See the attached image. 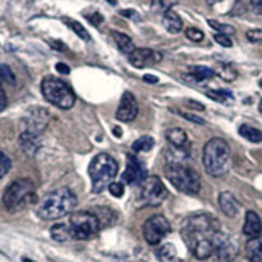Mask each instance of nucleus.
Here are the masks:
<instances>
[{"label": "nucleus", "instance_id": "1", "mask_svg": "<svg viewBox=\"0 0 262 262\" xmlns=\"http://www.w3.org/2000/svg\"><path fill=\"white\" fill-rule=\"evenodd\" d=\"M221 232V224L209 214H195L188 217L182 229V238L200 260H206L214 254V236Z\"/></svg>", "mask_w": 262, "mask_h": 262}, {"label": "nucleus", "instance_id": "2", "mask_svg": "<svg viewBox=\"0 0 262 262\" xmlns=\"http://www.w3.org/2000/svg\"><path fill=\"white\" fill-rule=\"evenodd\" d=\"M77 206V198L70 188H58L49 193L37 208V215L42 221H56L71 214Z\"/></svg>", "mask_w": 262, "mask_h": 262}, {"label": "nucleus", "instance_id": "3", "mask_svg": "<svg viewBox=\"0 0 262 262\" xmlns=\"http://www.w3.org/2000/svg\"><path fill=\"white\" fill-rule=\"evenodd\" d=\"M230 146L224 139L214 137L203 150V166L212 177H222L230 170Z\"/></svg>", "mask_w": 262, "mask_h": 262}, {"label": "nucleus", "instance_id": "4", "mask_svg": "<svg viewBox=\"0 0 262 262\" xmlns=\"http://www.w3.org/2000/svg\"><path fill=\"white\" fill-rule=\"evenodd\" d=\"M119 166L115 158H111L106 153L97 155L89 166V176L92 180V191L101 193L105 188H108L113 180L118 176Z\"/></svg>", "mask_w": 262, "mask_h": 262}, {"label": "nucleus", "instance_id": "5", "mask_svg": "<svg viewBox=\"0 0 262 262\" xmlns=\"http://www.w3.org/2000/svg\"><path fill=\"white\" fill-rule=\"evenodd\" d=\"M36 187L29 179H18L7 187L4 191V206L10 212H16L25 209L29 204L36 203Z\"/></svg>", "mask_w": 262, "mask_h": 262}, {"label": "nucleus", "instance_id": "6", "mask_svg": "<svg viewBox=\"0 0 262 262\" xmlns=\"http://www.w3.org/2000/svg\"><path fill=\"white\" fill-rule=\"evenodd\" d=\"M40 89H42L43 98L60 110H70L76 103V95L73 92V89L56 77H52V76L45 77L42 81Z\"/></svg>", "mask_w": 262, "mask_h": 262}, {"label": "nucleus", "instance_id": "7", "mask_svg": "<svg viewBox=\"0 0 262 262\" xmlns=\"http://www.w3.org/2000/svg\"><path fill=\"white\" fill-rule=\"evenodd\" d=\"M166 177L179 191L187 193V195H196L201 188L198 172L187 164L166 166Z\"/></svg>", "mask_w": 262, "mask_h": 262}, {"label": "nucleus", "instance_id": "8", "mask_svg": "<svg viewBox=\"0 0 262 262\" xmlns=\"http://www.w3.org/2000/svg\"><path fill=\"white\" fill-rule=\"evenodd\" d=\"M70 230H71V238L73 240H90L94 238L98 230H100V221L95 214L92 212H76L71 214L70 217Z\"/></svg>", "mask_w": 262, "mask_h": 262}, {"label": "nucleus", "instance_id": "9", "mask_svg": "<svg viewBox=\"0 0 262 262\" xmlns=\"http://www.w3.org/2000/svg\"><path fill=\"white\" fill-rule=\"evenodd\" d=\"M170 232V224L164 215H153L143 224V236L148 245H159Z\"/></svg>", "mask_w": 262, "mask_h": 262}, {"label": "nucleus", "instance_id": "10", "mask_svg": "<svg viewBox=\"0 0 262 262\" xmlns=\"http://www.w3.org/2000/svg\"><path fill=\"white\" fill-rule=\"evenodd\" d=\"M167 188L158 176H150L143 180L142 185V200L150 206H159L167 198Z\"/></svg>", "mask_w": 262, "mask_h": 262}, {"label": "nucleus", "instance_id": "11", "mask_svg": "<svg viewBox=\"0 0 262 262\" xmlns=\"http://www.w3.org/2000/svg\"><path fill=\"white\" fill-rule=\"evenodd\" d=\"M238 256V246L232 238L224 233L217 232L214 236V257L217 262H233Z\"/></svg>", "mask_w": 262, "mask_h": 262}, {"label": "nucleus", "instance_id": "12", "mask_svg": "<svg viewBox=\"0 0 262 262\" xmlns=\"http://www.w3.org/2000/svg\"><path fill=\"white\" fill-rule=\"evenodd\" d=\"M50 121V113L45 108H31L25 118H23V127H25L26 132H32L40 135L42 130H45V127L49 126Z\"/></svg>", "mask_w": 262, "mask_h": 262}, {"label": "nucleus", "instance_id": "13", "mask_svg": "<svg viewBox=\"0 0 262 262\" xmlns=\"http://www.w3.org/2000/svg\"><path fill=\"white\" fill-rule=\"evenodd\" d=\"M137 115H139V105H137L134 94L124 92L116 111V119L121 122H130L137 118Z\"/></svg>", "mask_w": 262, "mask_h": 262}, {"label": "nucleus", "instance_id": "14", "mask_svg": "<svg viewBox=\"0 0 262 262\" xmlns=\"http://www.w3.org/2000/svg\"><path fill=\"white\" fill-rule=\"evenodd\" d=\"M161 60H163L161 53H158L151 49H135L129 55V63L134 68H139V70L146 68V66H153Z\"/></svg>", "mask_w": 262, "mask_h": 262}, {"label": "nucleus", "instance_id": "15", "mask_svg": "<svg viewBox=\"0 0 262 262\" xmlns=\"http://www.w3.org/2000/svg\"><path fill=\"white\" fill-rule=\"evenodd\" d=\"M146 179V170L143 167V164L137 159L135 156L129 155L127 156V167L124 170V176H122V180L126 182V184H140Z\"/></svg>", "mask_w": 262, "mask_h": 262}, {"label": "nucleus", "instance_id": "16", "mask_svg": "<svg viewBox=\"0 0 262 262\" xmlns=\"http://www.w3.org/2000/svg\"><path fill=\"white\" fill-rule=\"evenodd\" d=\"M18 143L21 146V150L25 151L28 156H34L40 148V137L37 134L23 130L18 137Z\"/></svg>", "mask_w": 262, "mask_h": 262}, {"label": "nucleus", "instance_id": "17", "mask_svg": "<svg viewBox=\"0 0 262 262\" xmlns=\"http://www.w3.org/2000/svg\"><path fill=\"white\" fill-rule=\"evenodd\" d=\"M243 233L251 240V238H259L262 233V222L257 212L248 211L245 215V224H243Z\"/></svg>", "mask_w": 262, "mask_h": 262}, {"label": "nucleus", "instance_id": "18", "mask_svg": "<svg viewBox=\"0 0 262 262\" xmlns=\"http://www.w3.org/2000/svg\"><path fill=\"white\" fill-rule=\"evenodd\" d=\"M219 208L227 217H236L240 212V203L230 191H222L219 195Z\"/></svg>", "mask_w": 262, "mask_h": 262}, {"label": "nucleus", "instance_id": "19", "mask_svg": "<svg viewBox=\"0 0 262 262\" xmlns=\"http://www.w3.org/2000/svg\"><path fill=\"white\" fill-rule=\"evenodd\" d=\"M166 139L169 142L170 146H176V148H188L190 150V142H188V137L187 132L180 127H170L166 130Z\"/></svg>", "mask_w": 262, "mask_h": 262}, {"label": "nucleus", "instance_id": "20", "mask_svg": "<svg viewBox=\"0 0 262 262\" xmlns=\"http://www.w3.org/2000/svg\"><path fill=\"white\" fill-rule=\"evenodd\" d=\"M163 26L170 32V34H177L184 28V23H182V18L176 13L174 10H167L163 15Z\"/></svg>", "mask_w": 262, "mask_h": 262}, {"label": "nucleus", "instance_id": "21", "mask_svg": "<svg viewBox=\"0 0 262 262\" xmlns=\"http://www.w3.org/2000/svg\"><path fill=\"white\" fill-rule=\"evenodd\" d=\"M245 253L249 262H262V240L260 238H251L246 246Z\"/></svg>", "mask_w": 262, "mask_h": 262}, {"label": "nucleus", "instance_id": "22", "mask_svg": "<svg viewBox=\"0 0 262 262\" xmlns=\"http://www.w3.org/2000/svg\"><path fill=\"white\" fill-rule=\"evenodd\" d=\"M111 36H113V39H115L116 45H118L119 50H121L122 53L130 55V53L135 50V45H134L132 39L127 36V34L119 32V31H111Z\"/></svg>", "mask_w": 262, "mask_h": 262}, {"label": "nucleus", "instance_id": "23", "mask_svg": "<svg viewBox=\"0 0 262 262\" xmlns=\"http://www.w3.org/2000/svg\"><path fill=\"white\" fill-rule=\"evenodd\" d=\"M50 235H52L53 240L58 242V243H64L68 240H73L70 225H68V224H55L50 229Z\"/></svg>", "mask_w": 262, "mask_h": 262}, {"label": "nucleus", "instance_id": "24", "mask_svg": "<svg viewBox=\"0 0 262 262\" xmlns=\"http://www.w3.org/2000/svg\"><path fill=\"white\" fill-rule=\"evenodd\" d=\"M156 257L161 260V262H184L179 256H177V251L172 245H163L161 248L156 251Z\"/></svg>", "mask_w": 262, "mask_h": 262}, {"label": "nucleus", "instance_id": "25", "mask_svg": "<svg viewBox=\"0 0 262 262\" xmlns=\"http://www.w3.org/2000/svg\"><path fill=\"white\" fill-rule=\"evenodd\" d=\"M214 74H215V71L211 70V68H206V66H191L190 68V77L195 82L209 81V79L214 77Z\"/></svg>", "mask_w": 262, "mask_h": 262}, {"label": "nucleus", "instance_id": "26", "mask_svg": "<svg viewBox=\"0 0 262 262\" xmlns=\"http://www.w3.org/2000/svg\"><path fill=\"white\" fill-rule=\"evenodd\" d=\"M238 132H240L242 137H245V139L248 142H253V143H260L262 142V132L253 126H249V124H242L240 129H238Z\"/></svg>", "mask_w": 262, "mask_h": 262}, {"label": "nucleus", "instance_id": "27", "mask_svg": "<svg viewBox=\"0 0 262 262\" xmlns=\"http://www.w3.org/2000/svg\"><path fill=\"white\" fill-rule=\"evenodd\" d=\"M155 146V139L150 135H143L140 139H137L134 143H132V150L135 153H148L151 151Z\"/></svg>", "mask_w": 262, "mask_h": 262}, {"label": "nucleus", "instance_id": "28", "mask_svg": "<svg viewBox=\"0 0 262 262\" xmlns=\"http://www.w3.org/2000/svg\"><path fill=\"white\" fill-rule=\"evenodd\" d=\"M215 74H219V77L224 79L225 82H233L238 76L236 70L229 63H219L217 70H215Z\"/></svg>", "mask_w": 262, "mask_h": 262}, {"label": "nucleus", "instance_id": "29", "mask_svg": "<svg viewBox=\"0 0 262 262\" xmlns=\"http://www.w3.org/2000/svg\"><path fill=\"white\" fill-rule=\"evenodd\" d=\"M206 94L209 98H212L214 101H219V103H224V105L233 103V95L230 92H227V90H208Z\"/></svg>", "mask_w": 262, "mask_h": 262}, {"label": "nucleus", "instance_id": "30", "mask_svg": "<svg viewBox=\"0 0 262 262\" xmlns=\"http://www.w3.org/2000/svg\"><path fill=\"white\" fill-rule=\"evenodd\" d=\"M64 23H66V25L68 26H70L76 34H77V36L79 37H81V39H84V40H90V34L85 31V28L81 25V23H79V21H74V19H70V18H64L63 19Z\"/></svg>", "mask_w": 262, "mask_h": 262}, {"label": "nucleus", "instance_id": "31", "mask_svg": "<svg viewBox=\"0 0 262 262\" xmlns=\"http://www.w3.org/2000/svg\"><path fill=\"white\" fill-rule=\"evenodd\" d=\"M208 25L212 29L217 31V34H225V36H232V34H235V28L230 25H224V23L214 21V19H208Z\"/></svg>", "mask_w": 262, "mask_h": 262}, {"label": "nucleus", "instance_id": "32", "mask_svg": "<svg viewBox=\"0 0 262 262\" xmlns=\"http://www.w3.org/2000/svg\"><path fill=\"white\" fill-rule=\"evenodd\" d=\"M2 82L10 84V85H15V82H16V77H15L13 71H11L7 64H0V84Z\"/></svg>", "mask_w": 262, "mask_h": 262}, {"label": "nucleus", "instance_id": "33", "mask_svg": "<svg viewBox=\"0 0 262 262\" xmlns=\"http://www.w3.org/2000/svg\"><path fill=\"white\" fill-rule=\"evenodd\" d=\"M10 169H11V159L4 151H0V179L5 177Z\"/></svg>", "mask_w": 262, "mask_h": 262}, {"label": "nucleus", "instance_id": "34", "mask_svg": "<svg viewBox=\"0 0 262 262\" xmlns=\"http://www.w3.org/2000/svg\"><path fill=\"white\" fill-rule=\"evenodd\" d=\"M185 36L191 42H201L204 39V32L201 29H198V28H188L185 31Z\"/></svg>", "mask_w": 262, "mask_h": 262}, {"label": "nucleus", "instance_id": "35", "mask_svg": "<svg viewBox=\"0 0 262 262\" xmlns=\"http://www.w3.org/2000/svg\"><path fill=\"white\" fill-rule=\"evenodd\" d=\"M177 115L179 116H182L184 119H187V121H190V122H195V124H200V126H203L204 121L203 118H200V116H196V115H193V113H187V111H177Z\"/></svg>", "mask_w": 262, "mask_h": 262}, {"label": "nucleus", "instance_id": "36", "mask_svg": "<svg viewBox=\"0 0 262 262\" xmlns=\"http://www.w3.org/2000/svg\"><path fill=\"white\" fill-rule=\"evenodd\" d=\"M246 39L253 43H262V29H251L246 32Z\"/></svg>", "mask_w": 262, "mask_h": 262}, {"label": "nucleus", "instance_id": "37", "mask_svg": "<svg viewBox=\"0 0 262 262\" xmlns=\"http://www.w3.org/2000/svg\"><path fill=\"white\" fill-rule=\"evenodd\" d=\"M214 40L219 45H222V47H227V49H230L233 45L230 36H225V34H214Z\"/></svg>", "mask_w": 262, "mask_h": 262}, {"label": "nucleus", "instance_id": "38", "mask_svg": "<svg viewBox=\"0 0 262 262\" xmlns=\"http://www.w3.org/2000/svg\"><path fill=\"white\" fill-rule=\"evenodd\" d=\"M108 190H110L111 195L116 196V198H121L124 195V185L119 184V182H113V184L108 187Z\"/></svg>", "mask_w": 262, "mask_h": 262}, {"label": "nucleus", "instance_id": "39", "mask_svg": "<svg viewBox=\"0 0 262 262\" xmlns=\"http://www.w3.org/2000/svg\"><path fill=\"white\" fill-rule=\"evenodd\" d=\"M85 18H87L90 23H92L94 26H100L101 23H103V16H101V15L98 13V11H94V13H87Z\"/></svg>", "mask_w": 262, "mask_h": 262}, {"label": "nucleus", "instance_id": "40", "mask_svg": "<svg viewBox=\"0 0 262 262\" xmlns=\"http://www.w3.org/2000/svg\"><path fill=\"white\" fill-rule=\"evenodd\" d=\"M7 94H5V90L2 87V84H0V111H4L7 108Z\"/></svg>", "mask_w": 262, "mask_h": 262}, {"label": "nucleus", "instance_id": "41", "mask_svg": "<svg viewBox=\"0 0 262 262\" xmlns=\"http://www.w3.org/2000/svg\"><path fill=\"white\" fill-rule=\"evenodd\" d=\"M249 4H251V8L256 13L262 15V0H249Z\"/></svg>", "mask_w": 262, "mask_h": 262}, {"label": "nucleus", "instance_id": "42", "mask_svg": "<svg viewBox=\"0 0 262 262\" xmlns=\"http://www.w3.org/2000/svg\"><path fill=\"white\" fill-rule=\"evenodd\" d=\"M56 71L61 73V74H70V66L64 64V63H56Z\"/></svg>", "mask_w": 262, "mask_h": 262}, {"label": "nucleus", "instance_id": "43", "mask_svg": "<svg viewBox=\"0 0 262 262\" xmlns=\"http://www.w3.org/2000/svg\"><path fill=\"white\" fill-rule=\"evenodd\" d=\"M187 105H188L190 108H193V110H196V111H203V110H204V105L198 103V101H193V100H188V101H187Z\"/></svg>", "mask_w": 262, "mask_h": 262}, {"label": "nucleus", "instance_id": "44", "mask_svg": "<svg viewBox=\"0 0 262 262\" xmlns=\"http://www.w3.org/2000/svg\"><path fill=\"white\" fill-rule=\"evenodd\" d=\"M143 81L148 82V84H156V82L159 81V79H158L156 76H151V74H145V76H143Z\"/></svg>", "mask_w": 262, "mask_h": 262}, {"label": "nucleus", "instance_id": "45", "mask_svg": "<svg viewBox=\"0 0 262 262\" xmlns=\"http://www.w3.org/2000/svg\"><path fill=\"white\" fill-rule=\"evenodd\" d=\"M52 47H53L55 50H61V52L66 50V47L63 45V42H58V40H52Z\"/></svg>", "mask_w": 262, "mask_h": 262}, {"label": "nucleus", "instance_id": "46", "mask_svg": "<svg viewBox=\"0 0 262 262\" xmlns=\"http://www.w3.org/2000/svg\"><path fill=\"white\" fill-rule=\"evenodd\" d=\"M121 15L124 16H134V18H139V15H135L132 10H126V11H121Z\"/></svg>", "mask_w": 262, "mask_h": 262}, {"label": "nucleus", "instance_id": "47", "mask_svg": "<svg viewBox=\"0 0 262 262\" xmlns=\"http://www.w3.org/2000/svg\"><path fill=\"white\" fill-rule=\"evenodd\" d=\"M208 5H215V4H219V2H222V0H204Z\"/></svg>", "mask_w": 262, "mask_h": 262}, {"label": "nucleus", "instance_id": "48", "mask_svg": "<svg viewBox=\"0 0 262 262\" xmlns=\"http://www.w3.org/2000/svg\"><path fill=\"white\" fill-rule=\"evenodd\" d=\"M106 2H110L111 5H116V4H118V0H106Z\"/></svg>", "mask_w": 262, "mask_h": 262}, {"label": "nucleus", "instance_id": "49", "mask_svg": "<svg viewBox=\"0 0 262 262\" xmlns=\"http://www.w3.org/2000/svg\"><path fill=\"white\" fill-rule=\"evenodd\" d=\"M23 262H34V260H31L29 257H23Z\"/></svg>", "mask_w": 262, "mask_h": 262}, {"label": "nucleus", "instance_id": "50", "mask_svg": "<svg viewBox=\"0 0 262 262\" xmlns=\"http://www.w3.org/2000/svg\"><path fill=\"white\" fill-rule=\"evenodd\" d=\"M259 111L262 113V100H260V103H259Z\"/></svg>", "mask_w": 262, "mask_h": 262}, {"label": "nucleus", "instance_id": "51", "mask_svg": "<svg viewBox=\"0 0 262 262\" xmlns=\"http://www.w3.org/2000/svg\"><path fill=\"white\" fill-rule=\"evenodd\" d=\"M134 262H143V260H140V259H137V260H134Z\"/></svg>", "mask_w": 262, "mask_h": 262}, {"label": "nucleus", "instance_id": "52", "mask_svg": "<svg viewBox=\"0 0 262 262\" xmlns=\"http://www.w3.org/2000/svg\"><path fill=\"white\" fill-rule=\"evenodd\" d=\"M259 85H260V89H262V79H260V82H259Z\"/></svg>", "mask_w": 262, "mask_h": 262}]
</instances>
